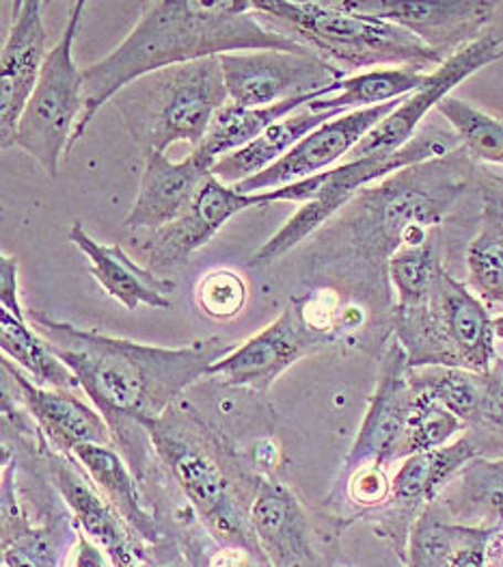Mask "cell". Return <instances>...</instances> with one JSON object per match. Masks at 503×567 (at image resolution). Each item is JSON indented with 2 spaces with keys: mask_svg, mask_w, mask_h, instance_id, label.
I'll use <instances>...</instances> for the list:
<instances>
[{
  "mask_svg": "<svg viewBox=\"0 0 503 567\" xmlns=\"http://www.w3.org/2000/svg\"><path fill=\"white\" fill-rule=\"evenodd\" d=\"M27 317L78 379L115 440L124 449L137 444L143 464L151 449L145 426L165 416L192 383L208 378L212 364L233 351L223 338L169 349L83 330L46 312L27 310Z\"/></svg>",
  "mask_w": 503,
  "mask_h": 567,
  "instance_id": "1",
  "label": "cell"
},
{
  "mask_svg": "<svg viewBox=\"0 0 503 567\" xmlns=\"http://www.w3.org/2000/svg\"><path fill=\"white\" fill-rule=\"evenodd\" d=\"M312 52L258 20L253 0H151L137 27L111 54L83 68L87 104L70 150L87 133L95 113L138 79L229 52Z\"/></svg>",
  "mask_w": 503,
  "mask_h": 567,
  "instance_id": "2",
  "label": "cell"
},
{
  "mask_svg": "<svg viewBox=\"0 0 503 567\" xmlns=\"http://www.w3.org/2000/svg\"><path fill=\"white\" fill-rule=\"evenodd\" d=\"M469 174L471 156L460 147L361 190L339 221L353 265L378 278L400 247L426 243L467 189Z\"/></svg>",
  "mask_w": 503,
  "mask_h": 567,
  "instance_id": "3",
  "label": "cell"
},
{
  "mask_svg": "<svg viewBox=\"0 0 503 567\" xmlns=\"http://www.w3.org/2000/svg\"><path fill=\"white\" fill-rule=\"evenodd\" d=\"M253 11L260 22L316 52L346 76L350 72L361 74V70L369 72L380 68L430 72L446 61L407 29L344 11L331 0H253Z\"/></svg>",
  "mask_w": 503,
  "mask_h": 567,
  "instance_id": "4",
  "label": "cell"
},
{
  "mask_svg": "<svg viewBox=\"0 0 503 567\" xmlns=\"http://www.w3.org/2000/svg\"><path fill=\"white\" fill-rule=\"evenodd\" d=\"M145 431L151 451L182 487L184 496L206 526L228 546L247 548L264 559L251 526L253 501L244 498V489L229 471L226 446L206 429L197 412L176 403Z\"/></svg>",
  "mask_w": 503,
  "mask_h": 567,
  "instance_id": "5",
  "label": "cell"
},
{
  "mask_svg": "<svg viewBox=\"0 0 503 567\" xmlns=\"http://www.w3.org/2000/svg\"><path fill=\"white\" fill-rule=\"evenodd\" d=\"M113 100L133 140L151 154L176 143L197 150L229 95L221 59L210 56L147 74Z\"/></svg>",
  "mask_w": 503,
  "mask_h": 567,
  "instance_id": "6",
  "label": "cell"
},
{
  "mask_svg": "<svg viewBox=\"0 0 503 567\" xmlns=\"http://www.w3.org/2000/svg\"><path fill=\"white\" fill-rule=\"evenodd\" d=\"M460 140L454 131H441L434 126L419 128L411 142L398 152L376 154L366 158L346 161L324 174L307 178L283 189L266 190L269 204L296 202L303 204L287 224L269 238L253 256V265L266 267L283 258L287 251L305 243L324 228L342 208H346L361 190L385 181L387 176L402 172L417 163L448 156L460 150Z\"/></svg>",
  "mask_w": 503,
  "mask_h": 567,
  "instance_id": "7",
  "label": "cell"
},
{
  "mask_svg": "<svg viewBox=\"0 0 503 567\" xmlns=\"http://www.w3.org/2000/svg\"><path fill=\"white\" fill-rule=\"evenodd\" d=\"M391 326L409 367H446L491 373L495 319L484 301L454 276L439 269L430 297L412 308H394Z\"/></svg>",
  "mask_w": 503,
  "mask_h": 567,
  "instance_id": "8",
  "label": "cell"
},
{
  "mask_svg": "<svg viewBox=\"0 0 503 567\" xmlns=\"http://www.w3.org/2000/svg\"><path fill=\"white\" fill-rule=\"evenodd\" d=\"M87 2L70 7L61 38L50 48L46 65L31 95L15 133V147L33 156L52 181L59 178L61 158L85 113L87 92L83 70L76 65L74 44L83 24Z\"/></svg>",
  "mask_w": 503,
  "mask_h": 567,
  "instance_id": "9",
  "label": "cell"
},
{
  "mask_svg": "<svg viewBox=\"0 0 503 567\" xmlns=\"http://www.w3.org/2000/svg\"><path fill=\"white\" fill-rule=\"evenodd\" d=\"M229 102L238 106H273L285 100L321 94L346 74L316 52L253 50L219 56Z\"/></svg>",
  "mask_w": 503,
  "mask_h": 567,
  "instance_id": "10",
  "label": "cell"
},
{
  "mask_svg": "<svg viewBox=\"0 0 503 567\" xmlns=\"http://www.w3.org/2000/svg\"><path fill=\"white\" fill-rule=\"evenodd\" d=\"M502 56L503 40L495 33H484L475 42L457 50L428 74L426 83L417 92L407 95L389 117H385L374 131L367 133L364 142L350 152L348 161L376 154H391L405 147L419 133L421 122L432 109L450 97L462 81L480 72L482 68L500 61Z\"/></svg>",
  "mask_w": 503,
  "mask_h": 567,
  "instance_id": "11",
  "label": "cell"
},
{
  "mask_svg": "<svg viewBox=\"0 0 503 567\" xmlns=\"http://www.w3.org/2000/svg\"><path fill=\"white\" fill-rule=\"evenodd\" d=\"M335 7L407 29L443 59L482 38L497 11L491 0H331Z\"/></svg>",
  "mask_w": 503,
  "mask_h": 567,
  "instance_id": "12",
  "label": "cell"
},
{
  "mask_svg": "<svg viewBox=\"0 0 503 567\" xmlns=\"http://www.w3.org/2000/svg\"><path fill=\"white\" fill-rule=\"evenodd\" d=\"M333 347L303 319L298 301H292L271 326L258 331L226 358L212 364L208 378H221L231 388L266 392L298 360Z\"/></svg>",
  "mask_w": 503,
  "mask_h": 567,
  "instance_id": "13",
  "label": "cell"
},
{
  "mask_svg": "<svg viewBox=\"0 0 503 567\" xmlns=\"http://www.w3.org/2000/svg\"><path fill=\"white\" fill-rule=\"evenodd\" d=\"M405 97L374 109L353 111L322 124L321 128H316L305 140L296 143L273 167L235 185L233 189L244 195H255L283 189L287 185L303 183L307 178L333 169V165L350 156V152L364 142L367 133L374 131L385 117H389L402 104Z\"/></svg>",
  "mask_w": 503,
  "mask_h": 567,
  "instance_id": "14",
  "label": "cell"
},
{
  "mask_svg": "<svg viewBox=\"0 0 503 567\" xmlns=\"http://www.w3.org/2000/svg\"><path fill=\"white\" fill-rule=\"evenodd\" d=\"M266 204V193L244 195L210 176L182 217L160 230H154L143 243L140 249L145 254L147 269L165 276L182 267L197 249L206 247L226 228L229 219Z\"/></svg>",
  "mask_w": 503,
  "mask_h": 567,
  "instance_id": "15",
  "label": "cell"
},
{
  "mask_svg": "<svg viewBox=\"0 0 503 567\" xmlns=\"http://www.w3.org/2000/svg\"><path fill=\"white\" fill-rule=\"evenodd\" d=\"M411 367L398 340L387 347L376 392L369 401L364 425L344 462L348 476L364 466H385L400 460V446L412 408Z\"/></svg>",
  "mask_w": 503,
  "mask_h": 567,
  "instance_id": "16",
  "label": "cell"
},
{
  "mask_svg": "<svg viewBox=\"0 0 503 567\" xmlns=\"http://www.w3.org/2000/svg\"><path fill=\"white\" fill-rule=\"evenodd\" d=\"M44 2L15 0L13 22L0 56V143L13 147L20 117L46 65L48 31Z\"/></svg>",
  "mask_w": 503,
  "mask_h": 567,
  "instance_id": "17",
  "label": "cell"
},
{
  "mask_svg": "<svg viewBox=\"0 0 503 567\" xmlns=\"http://www.w3.org/2000/svg\"><path fill=\"white\" fill-rule=\"evenodd\" d=\"M2 378L18 394V403L42 435V451L70 455L83 444H113L104 416L70 390L42 388L4 358Z\"/></svg>",
  "mask_w": 503,
  "mask_h": 567,
  "instance_id": "18",
  "label": "cell"
},
{
  "mask_svg": "<svg viewBox=\"0 0 503 567\" xmlns=\"http://www.w3.org/2000/svg\"><path fill=\"white\" fill-rule=\"evenodd\" d=\"M42 453L48 464V476L74 516V522L81 526V533L104 550L113 567L135 566L145 542L138 539L111 503L97 492L92 478L74 457L50 449Z\"/></svg>",
  "mask_w": 503,
  "mask_h": 567,
  "instance_id": "19",
  "label": "cell"
},
{
  "mask_svg": "<svg viewBox=\"0 0 503 567\" xmlns=\"http://www.w3.org/2000/svg\"><path fill=\"white\" fill-rule=\"evenodd\" d=\"M212 163L190 152L184 161H171L167 152L147 154L140 189L130 213L124 219L128 230H160L182 217L195 202L203 183L212 176Z\"/></svg>",
  "mask_w": 503,
  "mask_h": 567,
  "instance_id": "20",
  "label": "cell"
},
{
  "mask_svg": "<svg viewBox=\"0 0 503 567\" xmlns=\"http://www.w3.org/2000/svg\"><path fill=\"white\" fill-rule=\"evenodd\" d=\"M0 349L20 371L42 388L76 390L81 388L74 373L52 353L44 336L29 326L27 310L20 299L18 258H0Z\"/></svg>",
  "mask_w": 503,
  "mask_h": 567,
  "instance_id": "21",
  "label": "cell"
},
{
  "mask_svg": "<svg viewBox=\"0 0 503 567\" xmlns=\"http://www.w3.org/2000/svg\"><path fill=\"white\" fill-rule=\"evenodd\" d=\"M74 516L61 514L50 524L33 526L20 501L15 464L4 460L2 468V566L65 567L67 550L78 542L72 528Z\"/></svg>",
  "mask_w": 503,
  "mask_h": 567,
  "instance_id": "22",
  "label": "cell"
},
{
  "mask_svg": "<svg viewBox=\"0 0 503 567\" xmlns=\"http://www.w3.org/2000/svg\"><path fill=\"white\" fill-rule=\"evenodd\" d=\"M251 526L271 567H307L312 524L294 492L275 478H260L251 505Z\"/></svg>",
  "mask_w": 503,
  "mask_h": 567,
  "instance_id": "23",
  "label": "cell"
},
{
  "mask_svg": "<svg viewBox=\"0 0 503 567\" xmlns=\"http://www.w3.org/2000/svg\"><path fill=\"white\" fill-rule=\"evenodd\" d=\"M70 240L90 260L92 276L111 299L122 303L126 310H138L140 306L154 310L171 308V292L176 282L154 274L135 262L122 245H104L87 235L81 221L70 228Z\"/></svg>",
  "mask_w": 503,
  "mask_h": 567,
  "instance_id": "24",
  "label": "cell"
},
{
  "mask_svg": "<svg viewBox=\"0 0 503 567\" xmlns=\"http://www.w3.org/2000/svg\"><path fill=\"white\" fill-rule=\"evenodd\" d=\"M72 457L81 464L97 492L111 503V507L130 526L140 542H160L163 533L140 498L133 466L122 460L113 444H83L72 453Z\"/></svg>",
  "mask_w": 503,
  "mask_h": 567,
  "instance_id": "25",
  "label": "cell"
},
{
  "mask_svg": "<svg viewBox=\"0 0 503 567\" xmlns=\"http://www.w3.org/2000/svg\"><path fill=\"white\" fill-rule=\"evenodd\" d=\"M339 115H346V113H337V111L314 113L305 106V109L292 113L290 117L276 122L275 126H271L255 142L217 161L212 167V176L217 181H221L223 185L235 187V185L266 172L269 167H273L276 161H281L296 143L305 140L316 128H321L322 124H326Z\"/></svg>",
  "mask_w": 503,
  "mask_h": 567,
  "instance_id": "26",
  "label": "cell"
},
{
  "mask_svg": "<svg viewBox=\"0 0 503 567\" xmlns=\"http://www.w3.org/2000/svg\"><path fill=\"white\" fill-rule=\"evenodd\" d=\"M478 457V446L471 437L454 444L415 453L405 460L391 478V501L405 514H415L421 505L432 503L434 496L450 485L469 462Z\"/></svg>",
  "mask_w": 503,
  "mask_h": 567,
  "instance_id": "27",
  "label": "cell"
},
{
  "mask_svg": "<svg viewBox=\"0 0 503 567\" xmlns=\"http://www.w3.org/2000/svg\"><path fill=\"white\" fill-rule=\"evenodd\" d=\"M337 92V83L321 92V94L303 95L294 100H285L273 106H238L233 102H228L212 120L210 131L206 140L197 147L199 154H203L212 165L228 156L235 150H242L244 145L255 142L260 135H264L276 122L290 117L292 113L305 109L314 100H321L326 95Z\"/></svg>",
  "mask_w": 503,
  "mask_h": 567,
  "instance_id": "28",
  "label": "cell"
},
{
  "mask_svg": "<svg viewBox=\"0 0 503 567\" xmlns=\"http://www.w3.org/2000/svg\"><path fill=\"white\" fill-rule=\"evenodd\" d=\"M428 74L430 72H419L415 68H380L353 74L337 83L335 94L314 100L307 104V109L314 113H353L361 109H374L417 92L426 83Z\"/></svg>",
  "mask_w": 503,
  "mask_h": 567,
  "instance_id": "29",
  "label": "cell"
},
{
  "mask_svg": "<svg viewBox=\"0 0 503 567\" xmlns=\"http://www.w3.org/2000/svg\"><path fill=\"white\" fill-rule=\"evenodd\" d=\"M446 505L464 522H503V462H469L450 481Z\"/></svg>",
  "mask_w": 503,
  "mask_h": 567,
  "instance_id": "30",
  "label": "cell"
},
{
  "mask_svg": "<svg viewBox=\"0 0 503 567\" xmlns=\"http://www.w3.org/2000/svg\"><path fill=\"white\" fill-rule=\"evenodd\" d=\"M467 271L480 299L503 301V213L489 199L482 228L467 249Z\"/></svg>",
  "mask_w": 503,
  "mask_h": 567,
  "instance_id": "31",
  "label": "cell"
},
{
  "mask_svg": "<svg viewBox=\"0 0 503 567\" xmlns=\"http://www.w3.org/2000/svg\"><path fill=\"white\" fill-rule=\"evenodd\" d=\"M437 111L446 117L450 128L457 133L462 150L482 163L503 167V120L464 102L457 95L446 97Z\"/></svg>",
  "mask_w": 503,
  "mask_h": 567,
  "instance_id": "32",
  "label": "cell"
},
{
  "mask_svg": "<svg viewBox=\"0 0 503 567\" xmlns=\"http://www.w3.org/2000/svg\"><path fill=\"white\" fill-rule=\"evenodd\" d=\"M441 267L443 265L432 237L419 245L400 247L387 265V278L396 290L394 308H412L423 303L432 292Z\"/></svg>",
  "mask_w": 503,
  "mask_h": 567,
  "instance_id": "33",
  "label": "cell"
},
{
  "mask_svg": "<svg viewBox=\"0 0 503 567\" xmlns=\"http://www.w3.org/2000/svg\"><path fill=\"white\" fill-rule=\"evenodd\" d=\"M412 392L415 396H412L405 440L400 446V460H407L415 453L448 446V442L457 435L458 431L464 429V423L441 401L419 390H412Z\"/></svg>",
  "mask_w": 503,
  "mask_h": 567,
  "instance_id": "34",
  "label": "cell"
},
{
  "mask_svg": "<svg viewBox=\"0 0 503 567\" xmlns=\"http://www.w3.org/2000/svg\"><path fill=\"white\" fill-rule=\"evenodd\" d=\"M247 284L240 274L229 269L210 271L197 286V306L203 315L217 321H229L238 317L247 303Z\"/></svg>",
  "mask_w": 503,
  "mask_h": 567,
  "instance_id": "35",
  "label": "cell"
},
{
  "mask_svg": "<svg viewBox=\"0 0 503 567\" xmlns=\"http://www.w3.org/2000/svg\"><path fill=\"white\" fill-rule=\"evenodd\" d=\"M346 494L353 503L361 507H378L391 498V481L387 478L385 466H364L348 474Z\"/></svg>",
  "mask_w": 503,
  "mask_h": 567,
  "instance_id": "36",
  "label": "cell"
},
{
  "mask_svg": "<svg viewBox=\"0 0 503 567\" xmlns=\"http://www.w3.org/2000/svg\"><path fill=\"white\" fill-rule=\"evenodd\" d=\"M486 535L484 528H462L443 567H486Z\"/></svg>",
  "mask_w": 503,
  "mask_h": 567,
  "instance_id": "37",
  "label": "cell"
},
{
  "mask_svg": "<svg viewBox=\"0 0 503 567\" xmlns=\"http://www.w3.org/2000/svg\"><path fill=\"white\" fill-rule=\"evenodd\" d=\"M133 567H190L188 561L178 553H169L167 546L158 544H143L138 553L137 564Z\"/></svg>",
  "mask_w": 503,
  "mask_h": 567,
  "instance_id": "38",
  "label": "cell"
},
{
  "mask_svg": "<svg viewBox=\"0 0 503 567\" xmlns=\"http://www.w3.org/2000/svg\"><path fill=\"white\" fill-rule=\"evenodd\" d=\"M70 567H113V564L104 555V550L97 548L90 537L81 535L74 548V561Z\"/></svg>",
  "mask_w": 503,
  "mask_h": 567,
  "instance_id": "39",
  "label": "cell"
},
{
  "mask_svg": "<svg viewBox=\"0 0 503 567\" xmlns=\"http://www.w3.org/2000/svg\"><path fill=\"white\" fill-rule=\"evenodd\" d=\"M258 557V555H255ZM253 553L247 548L238 546H228L226 550H219V555L210 561V567H255Z\"/></svg>",
  "mask_w": 503,
  "mask_h": 567,
  "instance_id": "40",
  "label": "cell"
},
{
  "mask_svg": "<svg viewBox=\"0 0 503 567\" xmlns=\"http://www.w3.org/2000/svg\"><path fill=\"white\" fill-rule=\"evenodd\" d=\"M495 336H497V338H503V315L495 319Z\"/></svg>",
  "mask_w": 503,
  "mask_h": 567,
  "instance_id": "41",
  "label": "cell"
},
{
  "mask_svg": "<svg viewBox=\"0 0 503 567\" xmlns=\"http://www.w3.org/2000/svg\"><path fill=\"white\" fill-rule=\"evenodd\" d=\"M500 561H502L503 567V537L500 539Z\"/></svg>",
  "mask_w": 503,
  "mask_h": 567,
  "instance_id": "42",
  "label": "cell"
}]
</instances>
